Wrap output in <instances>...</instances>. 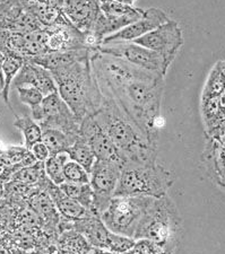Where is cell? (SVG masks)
Segmentation results:
<instances>
[{
  "label": "cell",
  "instance_id": "obj_1",
  "mask_svg": "<svg viewBox=\"0 0 225 254\" xmlns=\"http://www.w3.org/2000/svg\"><path fill=\"white\" fill-rule=\"evenodd\" d=\"M91 65L101 93L113 100L145 136L158 145L165 77L99 51L92 55Z\"/></svg>",
  "mask_w": 225,
  "mask_h": 254
},
{
  "label": "cell",
  "instance_id": "obj_2",
  "mask_svg": "<svg viewBox=\"0 0 225 254\" xmlns=\"http://www.w3.org/2000/svg\"><path fill=\"white\" fill-rule=\"evenodd\" d=\"M102 96V104L93 118L108 134L124 165L156 162L158 145L150 141L113 100L103 94Z\"/></svg>",
  "mask_w": 225,
  "mask_h": 254
},
{
  "label": "cell",
  "instance_id": "obj_3",
  "mask_svg": "<svg viewBox=\"0 0 225 254\" xmlns=\"http://www.w3.org/2000/svg\"><path fill=\"white\" fill-rule=\"evenodd\" d=\"M91 57L50 71L61 100L79 121L99 111L103 98L92 70Z\"/></svg>",
  "mask_w": 225,
  "mask_h": 254
},
{
  "label": "cell",
  "instance_id": "obj_4",
  "mask_svg": "<svg viewBox=\"0 0 225 254\" xmlns=\"http://www.w3.org/2000/svg\"><path fill=\"white\" fill-rule=\"evenodd\" d=\"M182 218L179 209L169 195L153 199L143 215L135 233L134 240L153 241L174 254L181 241Z\"/></svg>",
  "mask_w": 225,
  "mask_h": 254
},
{
  "label": "cell",
  "instance_id": "obj_5",
  "mask_svg": "<svg viewBox=\"0 0 225 254\" xmlns=\"http://www.w3.org/2000/svg\"><path fill=\"white\" fill-rule=\"evenodd\" d=\"M174 183L171 171L159 165L150 164H126L122 166L119 182L114 196H149L161 198Z\"/></svg>",
  "mask_w": 225,
  "mask_h": 254
},
{
  "label": "cell",
  "instance_id": "obj_6",
  "mask_svg": "<svg viewBox=\"0 0 225 254\" xmlns=\"http://www.w3.org/2000/svg\"><path fill=\"white\" fill-rule=\"evenodd\" d=\"M153 199L149 196H113L100 217L110 232L134 240L138 224Z\"/></svg>",
  "mask_w": 225,
  "mask_h": 254
},
{
  "label": "cell",
  "instance_id": "obj_7",
  "mask_svg": "<svg viewBox=\"0 0 225 254\" xmlns=\"http://www.w3.org/2000/svg\"><path fill=\"white\" fill-rule=\"evenodd\" d=\"M202 117L206 137L224 141V64L220 60L210 72L202 95Z\"/></svg>",
  "mask_w": 225,
  "mask_h": 254
},
{
  "label": "cell",
  "instance_id": "obj_8",
  "mask_svg": "<svg viewBox=\"0 0 225 254\" xmlns=\"http://www.w3.org/2000/svg\"><path fill=\"white\" fill-rule=\"evenodd\" d=\"M103 55L114 57L128 63L143 70L166 76L172 63L158 53L150 51L134 42H110L102 43L99 50Z\"/></svg>",
  "mask_w": 225,
  "mask_h": 254
},
{
  "label": "cell",
  "instance_id": "obj_9",
  "mask_svg": "<svg viewBox=\"0 0 225 254\" xmlns=\"http://www.w3.org/2000/svg\"><path fill=\"white\" fill-rule=\"evenodd\" d=\"M32 119L38 122L42 130L55 129L71 136L79 134L80 121L61 100L58 93L44 96L39 108L32 110Z\"/></svg>",
  "mask_w": 225,
  "mask_h": 254
},
{
  "label": "cell",
  "instance_id": "obj_10",
  "mask_svg": "<svg viewBox=\"0 0 225 254\" xmlns=\"http://www.w3.org/2000/svg\"><path fill=\"white\" fill-rule=\"evenodd\" d=\"M121 173V166L108 161H95L89 172V187L95 214L101 216L114 196Z\"/></svg>",
  "mask_w": 225,
  "mask_h": 254
},
{
  "label": "cell",
  "instance_id": "obj_11",
  "mask_svg": "<svg viewBox=\"0 0 225 254\" xmlns=\"http://www.w3.org/2000/svg\"><path fill=\"white\" fill-rule=\"evenodd\" d=\"M133 42L156 52L170 63H173L185 40L179 24L175 20L169 19L155 30L134 40Z\"/></svg>",
  "mask_w": 225,
  "mask_h": 254
},
{
  "label": "cell",
  "instance_id": "obj_12",
  "mask_svg": "<svg viewBox=\"0 0 225 254\" xmlns=\"http://www.w3.org/2000/svg\"><path fill=\"white\" fill-rule=\"evenodd\" d=\"M79 136L86 140L97 161L116 163L122 169L124 162H122L119 153L93 116L85 118L80 121Z\"/></svg>",
  "mask_w": 225,
  "mask_h": 254
},
{
  "label": "cell",
  "instance_id": "obj_13",
  "mask_svg": "<svg viewBox=\"0 0 225 254\" xmlns=\"http://www.w3.org/2000/svg\"><path fill=\"white\" fill-rule=\"evenodd\" d=\"M44 30L47 33V47L49 52L91 51L87 47L86 33L77 30L69 20L50 27H44Z\"/></svg>",
  "mask_w": 225,
  "mask_h": 254
},
{
  "label": "cell",
  "instance_id": "obj_14",
  "mask_svg": "<svg viewBox=\"0 0 225 254\" xmlns=\"http://www.w3.org/2000/svg\"><path fill=\"white\" fill-rule=\"evenodd\" d=\"M171 19L164 10L157 7H150L149 9L144 10L142 17L137 19L136 22L130 24L120 30L119 32L105 38L102 43L110 42H133L141 36L147 34V33L155 30L162 24Z\"/></svg>",
  "mask_w": 225,
  "mask_h": 254
},
{
  "label": "cell",
  "instance_id": "obj_15",
  "mask_svg": "<svg viewBox=\"0 0 225 254\" xmlns=\"http://www.w3.org/2000/svg\"><path fill=\"white\" fill-rule=\"evenodd\" d=\"M40 28L42 26L38 20L15 0H3L0 2V32L28 33Z\"/></svg>",
  "mask_w": 225,
  "mask_h": 254
},
{
  "label": "cell",
  "instance_id": "obj_16",
  "mask_svg": "<svg viewBox=\"0 0 225 254\" xmlns=\"http://www.w3.org/2000/svg\"><path fill=\"white\" fill-rule=\"evenodd\" d=\"M61 10L72 25L83 33H88L101 14L97 0H63Z\"/></svg>",
  "mask_w": 225,
  "mask_h": 254
},
{
  "label": "cell",
  "instance_id": "obj_17",
  "mask_svg": "<svg viewBox=\"0 0 225 254\" xmlns=\"http://www.w3.org/2000/svg\"><path fill=\"white\" fill-rule=\"evenodd\" d=\"M13 84L15 88L20 87V86H32V87L39 89L43 94V96L58 93L51 72L41 65L28 63L25 60L14 78Z\"/></svg>",
  "mask_w": 225,
  "mask_h": 254
},
{
  "label": "cell",
  "instance_id": "obj_18",
  "mask_svg": "<svg viewBox=\"0 0 225 254\" xmlns=\"http://www.w3.org/2000/svg\"><path fill=\"white\" fill-rule=\"evenodd\" d=\"M202 163L213 184L221 191L224 190V141L206 137L202 154Z\"/></svg>",
  "mask_w": 225,
  "mask_h": 254
},
{
  "label": "cell",
  "instance_id": "obj_19",
  "mask_svg": "<svg viewBox=\"0 0 225 254\" xmlns=\"http://www.w3.org/2000/svg\"><path fill=\"white\" fill-rule=\"evenodd\" d=\"M28 14L33 16L42 27H50L68 22L59 6L51 0H15Z\"/></svg>",
  "mask_w": 225,
  "mask_h": 254
},
{
  "label": "cell",
  "instance_id": "obj_20",
  "mask_svg": "<svg viewBox=\"0 0 225 254\" xmlns=\"http://www.w3.org/2000/svg\"><path fill=\"white\" fill-rule=\"evenodd\" d=\"M73 228L86 240L91 248L106 249L110 232L99 215L91 214L72 223Z\"/></svg>",
  "mask_w": 225,
  "mask_h": 254
},
{
  "label": "cell",
  "instance_id": "obj_21",
  "mask_svg": "<svg viewBox=\"0 0 225 254\" xmlns=\"http://www.w3.org/2000/svg\"><path fill=\"white\" fill-rule=\"evenodd\" d=\"M1 50V49H0ZM5 53V60H3L2 64V76H3V87L1 89V97L5 103L8 105L11 111H13V108H11L10 102H9V91L10 86L13 84V80L19 71V69L22 68L24 64V58L22 56L17 55V53L7 51V50H1Z\"/></svg>",
  "mask_w": 225,
  "mask_h": 254
},
{
  "label": "cell",
  "instance_id": "obj_22",
  "mask_svg": "<svg viewBox=\"0 0 225 254\" xmlns=\"http://www.w3.org/2000/svg\"><path fill=\"white\" fill-rule=\"evenodd\" d=\"M78 136H71L55 129H46L42 130V142L47 146L50 156H52V155L66 153Z\"/></svg>",
  "mask_w": 225,
  "mask_h": 254
},
{
  "label": "cell",
  "instance_id": "obj_23",
  "mask_svg": "<svg viewBox=\"0 0 225 254\" xmlns=\"http://www.w3.org/2000/svg\"><path fill=\"white\" fill-rule=\"evenodd\" d=\"M66 153L69 156V159L79 164V165L81 167H84L88 173L91 172L94 163L96 161L92 149L89 148L88 143L80 136L77 137L75 142L69 147Z\"/></svg>",
  "mask_w": 225,
  "mask_h": 254
},
{
  "label": "cell",
  "instance_id": "obj_24",
  "mask_svg": "<svg viewBox=\"0 0 225 254\" xmlns=\"http://www.w3.org/2000/svg\"><path fill=\"white\" fill-rule=\"evenodd\" d=\"M14 126L22 132L26 149L30 150L34 143L42 141V129L32 117L15 116Z\"/></svg>",
  "mask_w": 225,
  "mask_h": 254
},
{
  "label": "cell",
  "instance_id": "obj_25",
  "mask_svg": "<svg viewBox=\"0 0 225 254\" xmlns=\"http://www.w3.org/2000/svg\"><path fill=\"white\" fill-rule=\"evenodd\" d=\"M59 188L65 194L69 196V198L76 200V201L80 203L84 208H86L88 211L95 214L93 207V194L91 187H89V183L76 184L64 182L63 184H60Z\"/></svg>",
  "mask_w": 225,
  "mask_h": 254
},
{
  "label": "cell",
  "instance_id": "obj_26",
  "mask_svg": "<svg viewBox=\"0 0 225 254\" xmlns=\"http://www.w3.org/2000/svg\"><path fill=\"white\" fill-rule=\"evenodd\" d=\"M67 161H69L67 153H60L49 156L47 161L43 163L44 173L55 186H60L65 182L64 165Z\"/></svg>",
  "mask_w": 225,
  "mask_h": 254
},
{
  "label": "cell",
  "instance_id": "obj_27",
  "mask_svg": "<svg viewBox=\"0 0 225 254\" xmlns=\"http://www.w3.org/2000/svg\"><path fill=\"white\" fill-rule=\"evenodd\" d=\"M44 176H46V173H44V164L42 162H36L33 165L22 167V169L16 171L11 175L9 181L19 182L26 184V186H34V184H39Z\"/></svg>",
  "mask_w": 225,
  "mask_h": 254
},
{
  "label": "cell",
  "instance_id": "obj_28",
  "mask_svg": "<svg viewBox=\"0 0 225 254\" xmlns=\"http://www.w3.org/2000/svg\"><path fill=\"white\" fill-rule=\"evenodd\" d=\"M64 178L65 182L86 184L89 183V173L81 167L79 164L69 159L64 165Z\"/></svg>",
  "mask_w": 225,
  "mask_h": 254
},
{
  "label": "cell",
  "instance_id": "obj_29",
  "mask_svg": "<svg viewBox=\"0 0 225 254\" xmlns=\"http://www.w3.org/2000/svg\"><path fill=\"white\" fill-rule=\"evenodd\" d=\"M16 91L18 93L20 102L27 105L31 109V111L39 108L44 98L43 94L35 87H32V86H20V87L16 88Z\"/></svg>",
  "mask_w": 225,
  "mask_h": 254
},
{
  "label": "cell",
  "instance_id": "obj_30",
  "mask_svg": "<svg viewBox=\"0 0 225 254\" xmlns=\"http://www.w3.org/2000/svg\"><path fill=\"white\" fill-rule=\"evenodd\" d=\"M135 240L129 239V237L114 234L110 233L108 245H106V251H110L113 254H125L133 248Z\"/></svg>",
  "mask_w": 225,
  "mask_h": 254
},
{
  "label": "cell",
  "instance_id": "obj_31",
  "mask_svg": "<svg viewBox=\"0 0 225 254\" xmlns=\"http://www.w3.org/2000/svg\"><path fill=\"white\" fill-rule=\"evenodd\" d=\"M125 254H170L164 249L154 243L153 241L142 239L136 240L133 248L127 251Z\"/></svg>",
  "mask_w": 225,
  "mask_h": 254
},
{
  "label": "cell",
  "instance_id": "obj_32",
  "mask_svg": "<svg viewBox=\"0 0 225 254\" xmlns=\"http://www.w3.org/2000/svg\"><path fill=\"white\" fill-rule=\"evenodd\" d=\"M30 151L36 159V162L44 163L49 158V156H50V153H49L47 146L44 145L42 141L34 143V145L31 147Z\"/></svg>",
  "mask_w": 225,
  "mask_h": 254
},
{
  "label": "cell",
  "instance_id": "obj_33",
  "mask_svg": "<svg viewBox=\"0 0 225 254\" xmlns=\"http://www.w3.org/2000/svg\"><path fill=\"white\" fill-rule=\"evenodd\" d=\"M3 60H5V53H3V51L0 50V91H1L3 87V76H2Z\"/></svg>",
  "mask_w": 225,
  "mask_h": 254
},
{
  "label": "cell",
  "instance_id": "obj_34",
  "mask_svg": "<svg viewBox=\"0 0 225 254\" xmlns=\"http://www.w3.org/2000/svg\"><path fill=\"white\" fill-rule=\"evenodd\" d=\"M87 254H113V253H111L110 251H106V250H103V249L92 248Z\"/></svg>",
  "mask_w": 225,
  "mask_h": 254
},
{
  "label": "cell",
  "instance_id": "obj_35",
  "mask_svg": "<svg viewBox=\"0 0 225 254\" xmlns=\"http://www.w3.org/2000/svg\"><path fill=\"white\" fill-rule=\"evenodd\" d=\"M114 1L124 3V5H129V6H134V3L137 1V0H114Z\"/></svg>",
  "mask_w": 225,
  "mask_h": 254
},
{
  "label": "cell",
  "instance_id": "obj_36",
  "mask_svg": "<svg viewBox=\"0 0 225 254\" xmlns=\"http://www.w3.org/2000/svg\"><path fill=\"white\" fill-rule=\"evenodd\" d=\"M52 2H55L57 6H59L61 8V5H63V0H51Z\"/></svg>",
  "mask_w": 225,
  "mask_h": 254
},
{
  "label": "cell",
  "instance_id": "obj_37",
  "mask_svg": "<svg viewBox=\"0 0 225 254\" xmlns=\"http://www.w3.org/2000/svg\"><path fill=\"white\" fill-rule=\"evenodd\" d=\"M3 1V0H0V2H2Z\"/></svg>",
  "mask_w": 225,
  "mask_h": 254
}]
</instances>
